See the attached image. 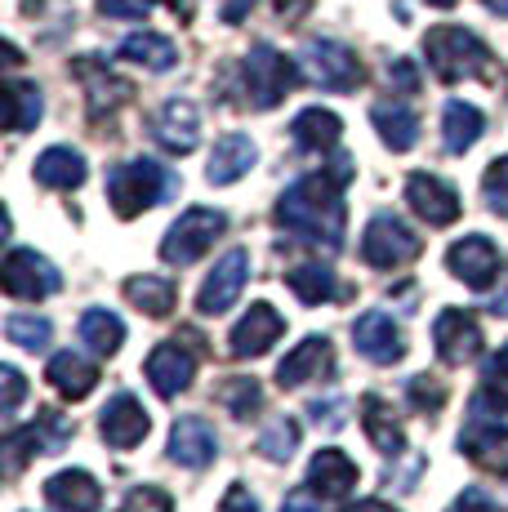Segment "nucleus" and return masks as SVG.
Wrapping results in <instances>:
<instances>
[{"label": "nucleus", "instance_id": "f257e3e1", "mask_svg": "<svg viewBox=\"0 0 508 512\" xmlns=\"http://www.w3.org/2000/svg\"><path fill=\"white\" fill-rule=\"evenodd\" d=\"M348 179H353V161L348 156H339L330 170L295 179L277 201V223L308 245L339 250L344 245V183Z\"/></svg>", "mask_w": 508, "mask_h": 512}, {"label": "nucleus", "instance_id": "f03ea898", "mask_svg": "<svg viewBox=\"0 0 508 512\" xmlns=\"http://www.w3.org/2000/svg\"><path fill=\"white\" fill-rule=\"evenodd\" d=\"M174 192H179V179H174L165 165L148 161V156L121 161L107 170V201H112L116 219H139L143 210L161 205L165 196H174Z\"/></svg>", "mask_w": 508, "mask_h": 512}, {"label": "nucleus", "instance_id": "7ed1b4c3", "mask_svg": "<svg viewBox=\"0 0 508 512\" xmlns=\"http://www.w3.org/2000/svg\"><path fill=\"white\" fill-rule=\"evenodd\" d=\"M424 54L442 85L473 81V76H482L486 63H491V49L482 45V36L468 32V27H455V23L433 27V32L424 36Z\"/></svg>", "mask_w": 508, "mask_h": 512}, {"label": "nucleus", "instance_id": "20e7f679", "mask_svg": "<svg viewBox=\"0 0 508 512\" xmlns=\"http://www.w3.org/2000/svg\"><path fill=\"white\" fill-rule=\"evenodd\" d=\"M223 232H228V214L223 210H205V205L183 210L179 219L170 223V232H165L161 259L170 263V268H188V263H197Z\"/></svg>", "mask_w": 508, "mask_h": 512}, {"label": "nucleus", "instance_id": "39448f33", "mask_svg": "<svg viewBox=\"0 0 508 512\" xmlns=\"http://www.w3.org/2000/svg\"><path fill=\"white\" fill-rule=\"evenodd\" d=\"M241 76H246L250 107H259V112L277 107L281 98L299 85V67L290 63L281 49H272V45H254L246 54V63H241Z\"/></svg>", "mask_w": 508, "mask_h": 512}, {"label": "nucleus", "instance_id": "423d86ee", "mask_svg": "<svg viewBox=\"0 0 508 512\" xmlns=\"http://www.w3.org/2000/svg\"><path fill=\"white\" fill-rule=\"evenodd\" d=\"M419 250H424V241H419L397 214H375V219L366 223V232H361V259H366L370 268H384V272L406 268Z\"/></svg>", "mask_w": 508, "mask_h": 512}, {"label": "nucleus", "instance_id": "0eeeda50", "mask_svg": "<svg viewBox=\"0 0 508 512\" xmlns=\"http://www.w3.org/2000/svg\"><path fill=\"white\" fill-rule=\"evenodd\" d=\"M72 441V423H67L58 410H41V419L27 423V428H14L5 437V459H9V477L36 455H58V450Z\"/></svg>", "mask_w": 508, "mask_h": 512}, {"label": "nucleus", "instance_id": "6e6552de", "mask_svg": "<svg viewBox=\"0 0 508 512\" xmlns=\"http://www.w3.org/2000/svg\"><path fill=\"white\" fill-rule=\"evenodd\" d=\"M304 72H308L312 85H321V90H330V94H348L361 85L357 54L339 41H308L304 45Z\"/></svg>", "mask_w": 508, "mask_h": 512}, {"label": "nucleus", "instance_id": "1a4fd4ad", "mask_svg": "<svg viewBox=\"0 0 508 512\" xmlns=\"http://www.w3.org/2000/svg\"><path fill=\"white\" fill-rule=\"evenodd\" d=\"M0 281H5V294H9V299H23V303L50 299L58 285H63L58 268H54L50 259H45V254H36V250H9Z\"/></svg>", "mask_w": 508, "mask_h": 512}, {"label": "nucleus", "instance_id": "9d476101", "mask_svg": "<svg viewBox=\"0 0 508 512\" xmlns=\"http://www.w3.org/2000/svg\"><path fill=\"white\" fill-rule=\"evenodd\" d=\"M246 277H250V254L246 250H228L219 263H214L210 277L201 281L197 312H201V317H223V312H228L232 303L241 299V290H246Z\"/></svg>", "mask_w": 508, "mask_h": 512}, {"label": "nucleus", "instance_id": "9b49d317", "mask_svg": "<svg viewBox=\"0 0 508 512\" xmlns=\"http://www.w3.org/2000/svg\"><path fill=\"white\" fill-rule=\"evenodd\" d=\"M446 268H451V277L464 281L468 290H491L495 277H500V250L491 245V236L473 232L446 250Z\"/></svg>", "mask_w": 508, "mask_h": 512}, {"label": "nucleus", "instance_id": "f8f14e48", "mask_svg": "<svg viewBox=\"0 0 508 512\" xmlns=\"http://www.w3.org/2000/svg\"><path fill=\"white\" fill-rule=\"evenodd\" d=\"M433 348L446 366H468L482 352V326H477V317L464 308H442L433 321Z\"/></svg>", "mask_w": 508, "mask_h": 512}, {"label": "nucleus", "instance_id": "ddd939ff", "mask_svg": "<svg viewBox=\"0 0 508 512\" xmlns=\"http://www.w3.org/2000/svg\"><path fill=\"white\" fill-rule=\"evenodd\" d=\"M406 205L428 223V228H451L459 219V210H464L455 187L446 179H437V174H424V170L406 179Z\"/></svg>", "mask_w": 508, "mask_h": 512}, {"label": "nucleus", "instance_id": "4468645a", "mask_svg": "<svg viewBox=\"0 0 508 512\" xmlns=\"http://www.w3.org/2000/svg\"><path fill=\"white\" fill-rule=\"evenodd\" d=\"M286 334V317H281L272 303H250V312L232 326L228 334V352L241 361H254L263 352H272V343Z\"/></svg>", "mask_w": 508, "mask_h": 512}, {"label": "nucleus", "instance_id": "2eb2a0df", "mask_svg": "<svg viewBox=\"0 0 508 512\" xmlns=\"http://www.w3.org/2000/svg\"><path fill=\"white\" fill-rule=\"evenodd\" d=\"M99 432L112 450H134L152 432V419H148V410H143V401L134 397V392H116L99 415Z\"/></svg>", "mask_w": 508, "mask_h": 512}, {"label": "nucleus", "instance_id": "dca6fc26", "mask_svg": "<svg viewBox=\"0 0 508 512\" xmlns=\"http://www.w3.org/2000/svg\"><path fill=\"white\" fill-rule=\"evenodd\" d=\"M143 374H148V383H152V392L156 397H179V392H188L192 388V374H197V357H192L188 348H183L179 339L174 343H156L152 348V357H148V366H143Z\"/></svg>", "mask_w": 508, "mask_h": 512}, {"label": "nucleus", "instance_id": "f3484780", "mask_svg": "<svg viewBox=\"0 0 508 512\" xmlns=\"http://www.w3.org/2000/svg\"><path fill=\"white\" fill-rule=\"evenodd\" d=\"M353 343L366 361L375 366H397L406 357V339H402V326H397L388 312H366V317L353 321Z\"/></svg>", "mask_w": 508, "mask_h": 512}, {"label": "nucleus", "instance_id": "a211bd4d", "mask_svg": "<svg viewBox=\"0 0 508 512\" xmlns=\"http://www.w3.org/2000/svg\"><path fill=\"white\" fill-rule=\"evenodd\" d=\"M170 459L174 464H183V468H210L214 459H219V432H214V423L210 419H201V415H183V419H174V428H170Z\"/></svg>", "mask_w": 508, "mask_h": 512}, {"label": "nucleus", "instance_id": "6ab92c4d", "mask_svg": "<svg viewBox=\"0 0 508 512\" xmlns=\"http://www.w3.org/2000/svg\"><path fill=\"white\" fill-rule=\"evenodd\" d=\"M152 139L161 143L165 152L188 156L192 147H197V139H201L197 103H188V98H170V103H161V112L152 116Z\"/></svg>", "mask_w": 508, "mask_h": 512}, {"label": "nucleus", "instance_id": "aec40b11", "mask_svg": "<svg viewBox=\"0 0 508 512\" xmlns=\"http://www.w3.org/2000/svg\"><path fill=\"white\" fill-rule=\"evenodd\" d=\"M335 370V348H330L326 334H308L304 343H295V348L281 357L277 366V383L281 388H304L308 379H321V374Z\"/></svg>", "mask_w": 508, "mask_h": 512}, {"label": "nucleus", "instance_id": "412c9836", "mask_svg": "<svg viewBox=\"0 0 508 512\" xmlns=\"http://www.w3.org/2000/svg\"><path fill=\"white\" fill-rule=\"evenodd\" d=\"M357 481H361V468L344 455V450L321 446L317 455H312V464H308V486L317 490L321 499H344V495H353Z\"/></svg>", "mask_w": 508, "mask_h": 512}, {"label": "nucleus", "instance_id": "4be33fe9", "mask_svg": "<svg viewBox=\"0 0 508 512\" xmlns=\"http://www.w3.org/2000/svg\"><path fill=\"white\" fill-rule=\"evenodd\" d=\"M45 499L58 512H99L103 508V486L85 468H63L45 481Z\"/></svg>", "mask_w": 508, "mask_h": 512}, {"label": "nucleus", "instance_id": "5701e85b", "mask_svg": "<svg viewBox=\"0 0 508 512\" xmlns=\"http://www.w3.org/2000/svg\"><path fill=\"white\" fill-rule=\"evenodd\" d=\"M459 450L486 472H508V428L500 419H473L459 432Z\"/></svg>", "mask_w": 508, "mask_h": 512}, {"label": "nucleus", "instance_id": "b1692460", "mask_svg": "<svg viewBox=\"0 0 508 512\" xmlns=\"http://www.w3.org/2000/svg\"><path fill=\"white\" fill-rule=\"evenodd\" d=\"M259 161V147H254L250 134H223L210 152V165H205V179L214 187H232L237 179H246Z\"/></svg>", "mask_w": 508, "mask_h": 512}, {"label": "nucleus", "instance_id": "393cba45", "mask_svg": "<svg viewBox=\"0 0 508 512\" xmlns=\"http://www.w3.org/2000/svg\"><path fill=\"white\" fill-rule=\"evenodd\" d=\"M76 76H81V85H85V94H90V116H112L116 107L125 103L134 90H130V81H121L116 72H107V67L99 63V58H81L76 63Z\"/></svg>", "mask_w": 508, "mask_h": 512}, {"label": "nucleus", "instance_id": "a878e982", "mask_svg": "<svg viewBox=\"0 0 508 512\" xmlns=\"http://www.w3.org/2000/svg\"><path fill=\"white\" fill-rule=\"evenodd\" d=\"M361 428H366V437H370V446L379 450V455H402L406 450V432H402V423H397L393 415V406H388L379 392H370V397H361Z\"/></svg>", "mask_w": 508, "mask_h": 512}, {"label": "nucleus", "instance_id": "bb28decb", "mask_svg": "<svg viewBox=\"0 0 508 512\" xmlns=\"http://www.w3.org/2000/svg\"><path fill=\"white\" fill-rule=\"evenodd\" d=\"M45 379H50V388L58 392V397L85 401L94 392V383H99V366L85 361L81 352H58V357L50 361V370H45Z\"/></svg>", "mask_w": 508, "mask_h": 512}, {"label": "nucleus", "instance_id": "cd10ccee", "mask_svg": "<svg viewBox=\"0 0 508 512\" xmlns=\"http://www.w3.org/2000/svg\"><path fill=\"white\" fill-rule=\"evenodd\" d=\"M344 134V121H339L330 107H304V112L290 121V139H295L299 152H330Z\"/></svg>", "mask_w": 508, "mask_h": 512}, {"label": "nucleus", "instance_id": "c85d7f7f", "mask_svg": "<svg viewBox=\"0 0 508 512\" xmlns=\"http://www.w3.org/2000/svg\"><path fill=\"white\" fill-rule=\"evenodd\" d=\"M36 183L41 187H54V192H72V187L85 183V156L76 152V147H45L41 156H36Z\"/></svg>", "mask_w": 508, "mask_h": 512}, {"label": "nucleus", "instance_id": "c756f323", "mask_svg": "<svg viewBox=\"0 0 508 512\" xmlns=\"http://www.w3.org/2000/svg\"><path fill=\"white\" fill-rule=\"evenodd\" d=\"M482 134H486L482 107L464 103V98H451V103H446V112H442V143H446V152L464 156L468 147L482 139Z\"/></svg>", "mask_w": 508, "mask_h": 512}, {"label": "nucleus", "instance_id": "7c9ffc66", "mask_svg": "<svg viewBox=\"0 0 508 512\" xmlns=\"http://www.w3.org/2000/svg\"><path fill=\"white\" fill-rule=\"evenodd\" d=\"M370 121H375L384 147H393V152H410L419 143V116L406 103H375L370 107Z\"/></svg>", "mask_w": 508, "mask_h": 512}, {"label": "nucleus", "instance_id": "2f4dec72", "mask_svg": "<svg viewBox=\"0 0 508 512\" xmlns=\"http://www.w3.org/2000/svg\"><path fill=\"white\" fill-rule=\"evenodd\" d=\"M286 285H290V294H295L299 303H308V308H317V303H330V299H339V281H335V272L326 268V263H299V268H290L286 272Z\"/></svg>", "mask_w": 508, "mask_h": 512}, {"label": "nucleus", "instance_id": "473e14b6", "mask_svg": "<svg viewBox=\"0 0 508 512\" xmlns=\"http://www.w3.org/2000/svg\"><path fill=\"white\" fill-rule=\"evenodd\" d=\"M121 58L125 63L148 67V72H170V67L179 63V49H174L170 36H161V32H134L121 41Z\"/></svg>", "mask_w": 508, "mask_h": 512}, {"label": "nucleus", "instance_id": "72a5a7b5", "mask_svg": "<svg viewBox=\"0 0 508 512\" xmlns=\"http://www.w3.org/2000/svg\"><path fill=\"white\" fill-rule=\"evenodd\" d=\"M81 339L90 343L99 357H116L125 343V321L107 308H90V312H81Z\"/></svg>", "mask_w": 508, "mask_h": 512}, {"label": "nucleus", "instance_id": "f704fd0d", "mask_svg": "<svg viewBox=\"0 0 508 512\" xmlns=\"http://www.w3.org/2000/svg\"><path fill=\"white\" fill-rule=\"evenodd\" d=\"M125 299H130L139 312H148V317H170L179 290H174L170 277H130L125 281Z\"/></svg>", "mask_w": 508, "mask_h": 512}, {"label": "nucleus", "instance_id": "c9c22d12", "mask_svg": "<svg viewBox=\"0 0 508 512\" xmlns=\"http://www.w3.org/2000/svg\"><path fill=\"white\" fill-rule=\"evenodd\" d=\"M41 112H45V98L32 81H9V130L14 134L36 130Z\"/></svg>", "mask_w": 508, "mask_h": 512}, {"label": "nucleus", "instance_id": "e433bc0d", "mask_svg": "<svg viewBox=\"0 0 508 512\" xmlns=\"http://www.w3.org/2000/svg\"><path fill=\"white\" fill-rule=\"evenodd\" d=\"M5 339L27 352H45L54 339V326L45 317H36V312H14V317L5 321Z\"/></svg>", "mask_w": 508, "mask_h": 512}, {"label": "nucleus", "instance_id": "4c0bfd02", "mask_svg": "<svg viewBox=\"0 0 508 512\" xmlns=\"http://www.w3.org/2000/svg\"><path fill=\"white\" fill-rule=\"evenodd\" d=\"M259 450H263V459H272V464H286V459L299 450V423L295 419H272L259 437Z\"/></svg>", "mask_w": 508, "mask_h": 512}, {"label": "nucleus", "instance_id": "58836bf2", "mask_svg": "<svg viewBox=\"0 0 508 512\" xmlns=\"http://www.w3.org/2000/svg\"><path fill=\"white\" fill-rule=\"evenodd\" d=\"M219 401L232 410L237 419H250L254 410L263 406V388H259V379H246V374H237V379H228L219 388Z\"/></svg>", "mask_w": 508, "mask_h": 512}, {"label": "nucleus", "instance_id": "ea45409f", "mask_svg": "<svg viewBox=\"0 0 508 512\" xmlns=\"http://www.w3.org/2000/svg\"><path fill=\"white\" fill-rule=\"evenodd\" d=\"M406 397L415 410H424V415H437V410L446 406V383L437 379V374H415V379L406 383Z\"/></svg>", "mask_w": 508, "mask_h": 512}, {"label": "nucleus", "instance_id": "a19ab883", "mask_svg": "<svg viewBox=\"0 0 508 512\" xmlns=\"http://www.w3.org/2000/svg\"><path fill=\"white\" fill-rule=\"evenodd\" d=\"M482 192H486V201H491V210L508 219V156H495V161L486 165Z\"/></svg>", "mask_w": 508, "mask_h": 512}, {"label": "nucleus", "instance_id": "79ce46f5", "mask_svg": "<svg viewBox=\"0 0 508 512\" xmlns=\"http://www.w3.org/2000/svg\"><path fill=\"white\" fill-rule=\"evenodd\" d=\"M121 512H174V499L165 495L161 486H134L130 495H125Z\"/></svg>", "mask_w": 508, "mask_h": 512}, {"label": "nucleus", "instance_id": "37998d69", "mask_svg": "<svg viewBox=\"0 0 508 512\" xmlns=\"http://www.w3.org/2000/svg\"><path fill=\"white\" fill-rule=\"evenodd\" d=\"M0 383H5V401H0V410H5V415H14V410L23 406L27 383H23V374H18L14 366H0Z\"/></svg>", "mask_w": 508, "mask_h": 512}, {"label": "nucleus", "instance_id": "c03bdc74", "mask_svg": "<svg viewBox=\"0 0 508 512\" xmlns=\"http://www.w3.org/2000/svg\"><path fill=\"white\" fill-rule=\"evenodd\" d=\"M99 9L107 18H148L152 0H99Z\"/></svg>", "mask_w": 508, "mask_h": 512}, {"label": "nucleus", "instance_id": "a18cd8bd", "mask_svg": "<svg viewBox=\"0 0 508 512\" xmlns=\"http://www.w3.org/2000/svg\"><path fill=\"white\" fill-rule=\"evenodd\" d=\"M451 512H495V504L482 486H464V495L451 504Z\"/></svg>", "mask_w": 508, "mask_h": 512}, {"label": "nucleus", "instance_id": "49530a36", "mask_svg": "<svg viewBox=\"0 0 508 512\" xmlns=\"http://www.w3.org/2000/svg\"><path fill=\"white\" fill-rule=\"evenodd\" d=\"M219 512H263V508L254 504V495H250V490H246V486H241V481H237V486H228V495H223Z\"/></svg>", "mask_w": 508, "mask_h": 512}, {"label": "nucleus", "instance_id": "de8ad7c7", "mask_svg": "<svg viewBox=\"0 0 508 512\" xmlns=\"http://www.w3.org/2000/svg\"><path fill=\"white\" fill-rule=\"evenodd\" d=\"M388 81H397V90H402V94H415V90H419V72H415V63L397 58V63L388 67Z\"/></svg>", "mask_w": 508, "mask_h": 512}, {"label": "nucleus", "instance_id": "09e8293b", "mask_svg": "<svg viewBox=\"0 0 508 512\" xmlns=\"http://www.w3.org/2000/svg\"><path fill=\"white\" fill-rule=\"evenodd\" d=\"M250 9H254V0H219V18H223V23H232V27L246 23Z\"/></svg>", "mask_w": 508, "mask_h": 512}, {"label": "nucleus", "instance_id": "8fccbe9b", "mask_svg": "<svg viewBox=\"0 0 508 512\" xmlns=\"http://www.w3.org/2000/svg\"><path fill=\"white\" fill-rule=\"evenodd\" d=\"M281 512H321V504L308 495V490H290L286 504H281Z\"/></svg>", "mask_w": 508, "mask_h": 512}, {"label": "nucleus", "instance_id": "3c124183", "mask_svg": "<svg viewBox=\"0 0 508 512\" xmlns=\"http://www.w3.org/2000/svg\"><path fill=\"white\" fill-rule=\"evenodd\" d=\"M272 5H277V14L286 18V23H299V18L312 9V0H272Z\"/></svg>", "mask_w": 508, "mask_h": 512}, {"label": "nucleus", "instance_id": "603ef678", "mask_svg": "<svg viewBox=\"0 0 508 512\" xmlns=\"http://www.w3.org/2000/svg\"><path fill=\"white\" fill-rule=\"evenodd\" d=\"M339 410H344V401H330V406H326V428H339V423H344ZM312 419L321 423V406H317V401H312Z\"/></svg>", "mask_w": 508, "mask_h": 512}, {"label": "nucleus", "instance_id": "864d4df0", "mask_svg": "<svg viewBox=\"0 0 508 512\" xmlns=\"http://www.w3.org/2000/svg\"><path fill=\"white\" fill-rule=\"evenodd\" d=\"M486 374H504V379H508V343H504V348L491 357V366H486Z\"/></svg>", "mask_w": 508, "mask_h": 512}, {"label": "nucleus", "instance_id": "5fc2aeb1", "mask_svg": "<svg viewBox=\"0 0 508 512\" xmlns=\"http://www.w3.org/2000/svg\"><path fill=\"white\" fill-rule=\"evenodd\" d=\"M344 512H393L384 504V499H361V504H353V508H344Z\"/></svg>", "mask_w": 508, "mask_h": 512}, {"label": "nucleus", "instance_id": "6e6d98bb", "mask_svg": "<svg viewBox=\"0 0 508 512\" xmlns=\"http://www.w3.org/2000/svg\"><path fill=\"white\" fill-rule=\"evenodd\" d=\"M486 9H491V14H504L508 18V0H482Z\"/></svg>", "mask_w": 508, "mask_h": 512}, {"label": "nucleus", "instance_id": "4d7b16f0", "mask_svg": "<svg viewBox=\"0 0 508 512\" xmlns=\"http://www.w3.org/2000/svg\"><path fill=\"white\" fill-rule=\"evenodd\" d=\"M491 312H495V317H500V312L508 317V294H504V299H495V303H491Z\"/></svg>", "mask_w": 508, "mask_h": 512}, {"label": "nucleus", "instance_id": "13d9d810", "mask_svg": "<svg viewBox=\"0 0 508 512\" xmlns=\"http://www.w3.org/2000/svg\"><path fill=\"white\" fill-rule=\"evenodd\" d=\"M428 5H433V9H451L455 0H428Z\"/></svg>", "mask_w": 508, "mask_h": 512}, {"label": "nucleus", "instance_id": "bf43d9fd", "mask_svg": "<svg viewBox=\"0 0 508 512\" xmlns=\"http://www.w3.org/2000/svg\"><path fill=\"white\" fill-rule=\"evenodd\" d=\"M170 5H179V0H170Z\"/></svg>", "mask_w": 508, "mask_h": 512}]
</instances>
